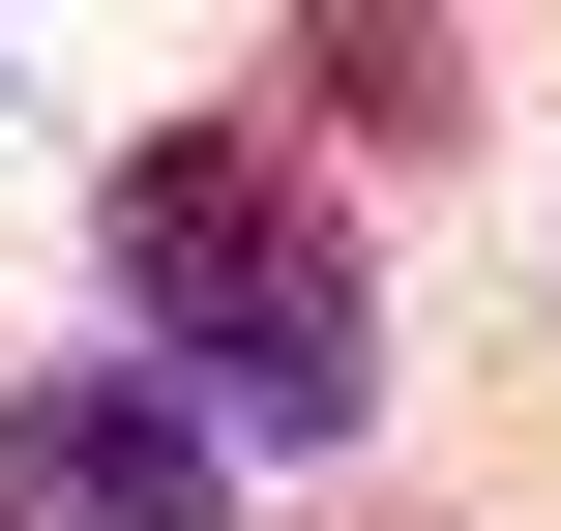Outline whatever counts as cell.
<instances>
[{
    "label": "cell",
    "instance_id": "cell-1",
    "mask_svg": "<svg viewBox=\"0 0 561 531\" xmlns=\"http://www.w3.org/2000/svg\"><path fill=\"white\" fill-rule=\"evenodd\" d=\"M118 296H148V355H178V414L237 443H355L385 414V296H355V236H325V177L266 148V118H178V148H118Z\"/></svg>",
    "mask_w": 561,
    "mask_h": 531
},
{
    "label": "cell",
    "instance_id": "cell-3",
    "mask_svg": "<svg viewBox=\"0 0 561 531\" xmlns=\"http://www.w3.org/2000/svg\"><path fill=\"white\" fill-rule=\"evenodd\" d=\"M296 89L355 148H473V30H296Z\"/></svg>",
    "mask_w": 561,
    "mask_h": 531
},
{
    "label": "cell",
    "instance_id": "cell-2",
    "mask_svg": "<svg viewBox=\"0 0 561 531\" xmlns=\"http://www.w3.org/2000/svg\"><path fill=\"white\" fill-rule=\"evenodd\" d=\"M0 531H237V443L178 384H0Z\"/></svg>",
    "mask_w": 561,
    "mask_h": 531
}]
</instances>
